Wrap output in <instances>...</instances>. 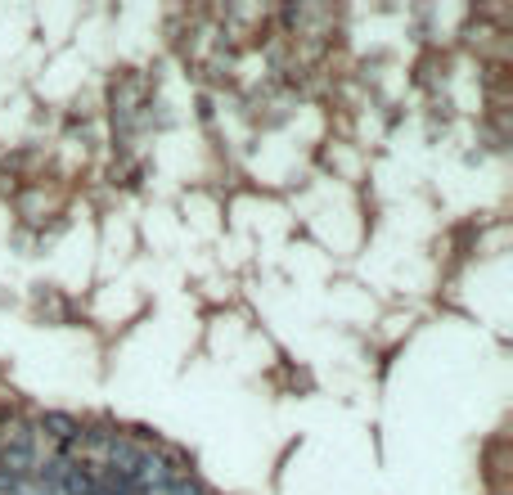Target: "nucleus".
Returning a JSON list of instances; mask_svg holds the SVG:
<instances>
[{
  "instance_id": "nucleus-1",
  "label": "nucleus",
  "mask_w": 513,
  "mask_h": 495,
  "mask_svg": "<svg viewBox=\"0 0 513 495\" xmlns=\"http://www.w3.org/2000/svg\"><path fill=\"white\" fill-rule=\"evenodd\" d=\"M36 464V446H32V423L23 414H9L5 428H0V468L23 477Z\"/></svg>"
},
{
  "instance_id": "nucleus-2",
  "label": "nucleus",
  "mask_w": 513,
  "mask_h": 495,
  "mask_svg": "<svg viewBox=\"0 0 513 495\" xmlns=\"http://www.w3.org/2000/svg\"><path fill=\"white\" fill-rule=\"evenodd\" d=\"M41 428L54 437V446L59 450H77V437H81V423L72 419L68 410H45L41 414Z\"/></svg>"
},
{
  "instance_id": "nucleus-3",
  "label": "nucleus",
  "mask_w": 513,
  "mask_h": 495,
  "mask_svg": "<svg viewBox=\"0 0 513 495\" xmlns=\"http://www.w3.org/2000/svg\"><path fill=\"white\" fill-rule=\"evenodd\" d=\"M104 455H108V473H117V477H135V468H140V455H144V450L135 446V441L113 437V446H108Z\"/></svg>"
},
{
  "instance_id": "nucleus-4",
  "label": "nucleus",
  "mask_w": 513,
  "mask_h": 495,
  "mask_svg": "<svg viewBox=\"0 0 513 495\" xmlns=\"http://www.w3.org/2000/svg\"><path fill=\"white\" fill-rule=\"evenodd\" d=\"M95 486H99V473L95 468H86V464H68L63 468V477H59L63 495H95Z\"/></svg>"
},
{
  "instance_id": "nucleus-5",
  "label": "nucleus",
  "mask_w": 513,
  "mask_h": 495,
  "mask_svg": "<svg viewBox=\"0 0 513 495\" xmlns=\"http://www.w3.org/2000/svg\"><path fill=\"white\" fill-rule=\"evenodd\" d=\"M63 468H68V455H54L50 464L36 473V486H41V495H54L59 491V477H63Z\"/></svg>"
},
{
  "instance_id": "nucleus-6",
  "label": "nucleus",
  "mask_w": 513,
  "mask_h": 495,
  "mask_svg": "<svg viewBox=\"0 0 513 495\" xmlns=\"http://www.w3.org/2000/svg\"><path fill=\"white\" fill-rule=\"evenodd\" d=\"M77 446H86V450H108V446H113V428H108V423H90V428H81Z\"/></svg>"
},
{
  "instance_id": "nucleus-7",
  "label": "nucleus",
  "mask_w": 513,
  "mask_h": 495,
  "mask_svg": "<svg viewBox=\"0 0 513 495\" xmlns=\"http://www.w3.org/2000/svg\"><path fill=\"white\" fill-rule=\"evenodd\" d=\"M162 495H203V482H194V477H167Z\"/></svg>"
},
{
  "instance_id": "nucleus-8",
  "label": "nucleus",
  "mask_w": 513,
  "mask_h": 495,
  "mask_svg": "<svg viewBox=\"0 0 513 495\" xmlns=\"http://www.w3.org/2000/svg\"><path fill=\"white\" fill-rule=\"evenodd\" d=\"M0 495H23V477L9 473V468H0Z\"/></svg>"
}]
</instances>
